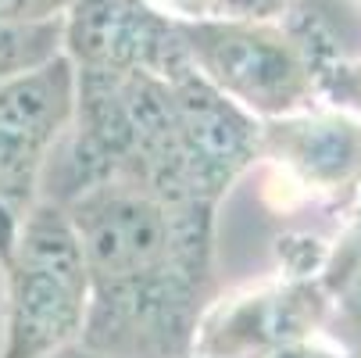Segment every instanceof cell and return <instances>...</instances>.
<instances>
[{
    "label": "cell",
    "instance_id": "obj_13",
    "mask_svg": "<svg viewBox=\"0 0 361 358\" xmlns=\"http://www.w3.org/2000/svg\"><path fill=\"white\" fill-rule=\"evenodd\" d=\"M72 4L75 0H0V22H18V25L58 22L68 15Z\"/></svg>",
    "mask_w": 361,
    "mask_h": 358
},
{
    "label": "cell",
    "instance_id": "obj_11",
    "mask_svg": "<svg viewBox=\"0 0 361 358\" xmlns=\"http://www.w3.org/2000/svg\"><path fill=\"white\" fill-rule=\"evenodd\" d=\"M276 258H279V276H290V280H319L322 276V265L329 258V240L319 237V233H304V229L283 233L276 240Z\"/></svg>",
    "mask_w": 361,
    "mask_h": 358
},
{
    "label": "cell",
    "instance_id": "obj_6",
    "mask_svg": "<svg viewBox=\"0 0 361 358\" xmlns=\"http://www.w3.org/2000/svg\"><path fill=\"white\" fill-rule=\"evenodd\" d=\"M179 126V162L186 201L219 212L222 197L262 158V122L247 115L193 65L169 76Z\"/></svg>",
    "mask_w": 361,
    "mask_h": 358
},
{
    "label": "cell",
    "instance_id": "obj_8",
    "mask_svg": "<svg viewBox=\"0 0 361 358\" xmlns=\"http://www.w3.org/2000/svg\"><path fill=\"white\" fill-rule=\"evenodd\" d=\"M326 316H329V297L319 280L276 276L262 287L215 297L197 326L190 354L265 358L279 347L322 337Z\"/></svg>",
    "mask_w": 361,
    "mask_h": 358
},
{
    "label": "cell",
    "instance_id": "obj_16",
    "mask_svg": "<svg viewBox=\"0 0 361 358\" xmlns=\"http://www.w3.org/2000/svg\"><path fill=\"white\" fill-rule=\"evenodd\" d=\"M265 358H343L329 340L322 344L319 337L315 340H304V344H290V347H279V351H272V354H265Z\"/></svg>",
    "mask_w": 361,
    "mask_h": 358
},
{
    "label": "cell",
    "instance_id": "obj_15",
    "mask_svg": "<svg viewBox=\"0 0 361 358\" xmlns=\"http://www.w3.org/2000/svg\"><path fill=\"white\" fill-rule=\"evenodd\" d=\"M150 8H158L161 15L176 22H193V18H208L215 11V0H147Z\"/></svg>",
    "mask_w": 361,
    "mask_h": 358
},
{
    "label": "cell",
    "instance_id": "obj_14",
    "mask_svg": "<svg viewBox=\"0 0 361 358\" xmlns=\"http://www.w3.org/2000/svg\"><path fill=\"white\" fill-rule=\"evenodd\" d=\"M290 0H215L219 18H250V22H276Z\"/></svg>",
    "mask_w": 361,
    "mask_h": 358
},
{
    "label": "cell",
    "instance_id": "obj_19",
    "mask_svg": "<svg viewBox=\"0 0 361 358\" xmlns=\"http://www.w3.org/2000/svg\"><path fill=\"white\" fill-rule=\"evenodd\" d=\"M357 4H361V0H357Z\"/></svg>",
    "mask_w": 361,
    "mask_h": 358
},
{
    "label": "cell",
    "instance_id": "obj_17",
    "mask_svg": "<svg viewBox=\"0 0 361 358\" xmlns=\"http://www.w3.org/2000/svg\"><path fill=\"white\" fill-rule=\"evenodd\" d=\"M50 358H104V354H93V351H86L82 344H72V347H65V351H58V354H50Z\"/></svg>",
    "mask_w": 361,
    "mask_h": 358
},
{
    "label": "cell",
    "instance_id": "obj_4",
    "mask_svg": "<svg viewBox=\"0 0 361 358\" xmlns=\"http://www.w3.org/2000/svg\"><path fill=\"white\" fill-rule=\"evenodd\" d=\"M72 112L75 68L65 54L0 86V262L39 201L43 172L72 126Z\"/></svg>",
    "mask_w": 361,
    "mask_h": 358
},
{
    "label": "cell",
    "instance_id": "obj_7",
    "mask_svg": "<svg viewBox=\"0 0 361 358\" xmlns=\"http://www.w3.org/2000/svg\"><path fill=\"white\" fill-rule=\"evenodd\" d=\"M61 54L75 72L176 76L190 65L179 22L147 0H75L61 18Z\"/></svg>",
    "mask_w": 361,
    "mask_h": 358
},
{
    "label": "cell",
    "instance_id": "obj_5",
    "mask_svg": "<svg viewBox=\"0 0 361 358\" xmlns=\"http://www.w3.org/2000/svg\"><path fill=\"white\" fill-rule=\"evenodd\" d=\"M269 197L286 204H322L347 215L361 201V122L315 105L297 115L262 122V158Z\"/></svg>",
    "mask_w": 361,
    "mask_h": 358
},
{
    "label": "cell",
    "instance_id": "obj_10",
    "mask_svg": "<svg viewBox=\"0 0 361 358\" xmlns=\"http://www.w3.org/2000/svg\"><path fill=\"white\" fill-rule=\"evenodd\" d=\"M61 58V18L58 22H0V86L15 83Z\"/></svg>",
    "mask_w": 361,
    "mask_h": 358
},
{
    "label": "cell",
    "instance_id": "obj_1",
    "mask_svg": "<svg viewBox=\"0 0 361 358\" xmlns=\"http://www.w3.org/2000/svg\"><path fill=\"white\" fill-rule=\"evenodd\" d=\"M65 208L90 273L79 344L104 358H186L219 297V212L126 183H97Z\"/></svg>",
    "mask_w": 361,
    "mask_h": 358
},
{
    "label": "cell",
    "instance_id": "obj_18",
    "mask_svg": "<svg viewBox=\"0 0 361 358\" xmlns=\"http://www.w3.org/2000/svg\"><path fill=\"white\" fill-rule=\"evenodd\" d=\"M186 358H197V354H186Z\"/></svg>",
    "mask_w": 361,
    "mask_h": 358
},
{
    "label": "cell",
    "instance_id": "obj_2",
    "mask_svg": "<svg viewBox=\"0 0 361 358\" xmlns=\"http://www.w3.org/2000/svg\"><path fill=\"white\" fill-rule=\"evenodd\" d=\"M8 287L0 358H50L79 344L90 312V273L65 204L39 197L0 262Z\"/></svg>",
    "mask_w": 361,
    "mask_h": 358
},
{
    "label": "cell",
    "instance_id": "obj_9",
    "mask_svg": "<svg viewBox=\"0 0 361 358\" xmlns=\"http://www.w3.org/2000/svg\"><path fill=\"white\" fill-rule=\"evenodd\" d=\"M276 22L297 47L300 61L307 65L315 83L336 65L361 61V4L357 0H290Z\"/></svg>",
    "mask_w": 361,
    "mask_h": 358
},
{
    "label": "cell",
    "instance_id": "obj_3",
    "mask_svg": "<svg viewBox=\"0 0 361 358\" xmlns=\"http://www.w3.org/2000/svg\"><path fill=\"white\" fill-rule=\"evenodd\" d=\"M179 32L193 72L257 122L319 105L315 79L279 22L208 15L179 22Z\"/></svg>",
    "mask_w": 361,
    "mask_h": 358
},
{
    "label": "cell",
    "instance_id": "obj_12",
    "mask_svg": "<svg viewBox=\"0 0 361 358\" xmlns=\"http://www.w3.org/2000/svg\"><path fill=\"white\" fill-rule=\"evenodd\" d=\"M315 90H319V105L347 112L361 122V61H347V65L329 68L326 76H319Z\"/></svg>",
    "mask_w": 361,
    "mask_h": 358
}]
</instances>
